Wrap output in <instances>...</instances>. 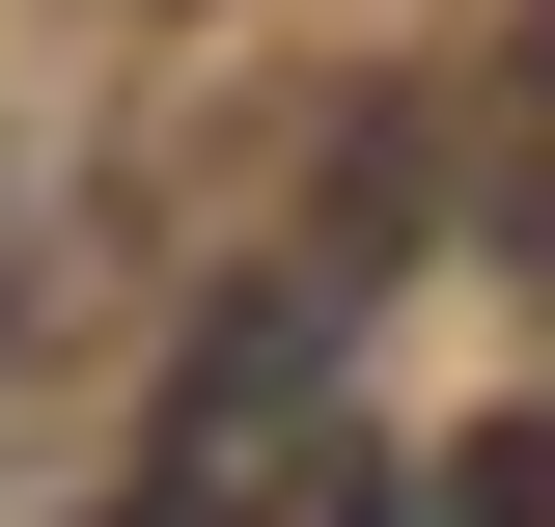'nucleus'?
<instances>
[{
	"instance_id": "obj_2",
	"label": "nucleus",
	"mask_w": 555,
	"mask_h": 527,
	"mask_svg": "<svg viewBox=\"0 0 555 527\" xmlns=\"http://www.w3.org/2000/svg\"><path fill=\"white\" fill-rule=\"evenodd\" d=\"M56 333V250H28V167H0V361Z\"/></svg>"
},
{
	"instance_id": "obj_1",
	"label": "nucleus",
	"mask_w": 555,
	"mask_h": 527,
	"mask_svg": "<svg viewBox=\"0 0 555 527\" xmlns=\"http://www.w3.org/2000/svg\"><path fill=\"white\" fill-rule=\"evenodd\" d=\"M416 527H555V416H473V445L416 472Z\"/></svg>"
}]
</instances>
